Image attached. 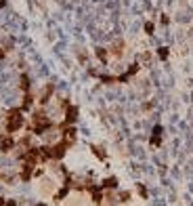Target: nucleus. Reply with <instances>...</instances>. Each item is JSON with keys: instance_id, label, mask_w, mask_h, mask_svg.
Here are the masks:
<instances>
[{"instance_id": "nucleus-1", "label": "nucleus", "mask_w": 193, "mask_h": 206, "mask_svg": "<svg viewBox=\"0 0 193 206\" xmlns=\"http://www.w3.org/2000/svg\"><path fill=\"white\" fill-rule=\"evenodd\" d=\"M21 124H23L21 114H19L17 110H11V112H9V118H7V130H9V133H15L17 129H21Z\"/></svg>"}, {"instance_id": "nucleus-2", "label": "nucleus", "mask_w": 193, "mask_h": 206, "mask_svg": "<svg viewBox=\"0 0 193 206\" xmlns=\"http://www.w3.org/2000/svg\"><path fill=\"white\" fill-rule=\"evenodd\" d=\"M13 145H15V141H13L11 137L0 139V149H2V152H9V149H13Z\"/></svg>"}, {"instance_id": "nucleus-3", "label": "nucleus", "mask_w": 193, "mask_h": 206, "mask_svg": "<svg viewBox=\"0 0 193 206\" xmlns=\"http://www.w3.org/2000/svg\"><path fill=\"white\" fill-rule=\"evenodd\" d=\"M105 185H107V187H115V179H107Z\"/></svg>"}, {"instance_id": "nucleus-4", "label": "nucleus", "mask_w": 193, "mask_h": 206, "mask_svg": "<svg viewBox=\"0 0 193 206\" xmlns=\"http://www.w3.org/2000/svg\"><path fill=\"white\" fill-rule=\"evenodd\" d=\"M166 55H168V51H166V49H159V57H162V59H164Z\"/></svg>"}, {"instance_id": "nucleus-5", "label": "nucleus", "mask_w": 193, "mask_h": 206, "mask_svg": "<svg viewBox=\"0 0 193 206\" xmlns=\"http://www.w3.org/2000/svg\"><path fill=\"white\" fill-rule=\"evenodd\" d=\"M4 206H17V202H7Z\"/></svg>"}, {"instance_id": "nucleus-6", "label": "nucleus", "mask_w": 193, "mask_h": 206, "mask_svg": "<svg viewBox=\"0 0 193 206\" xmlns=\"http://www.w3.org/2000/svg\"><path fill=\"white\" fill-rule=\"evenodd\" d=\"M2 57H4V51H2V49H0V59H2Z\"/></svg>"}, {"instance_id": "nucleus-7", "label": "nucleus", "mask_w": 193, "mask_h": 206, "mask_svg": "<svg viewBox=\"0 0 193 206\" xmlns=\"http://www.w3.org/2000/svg\"><path fill=\"white\" fill-rule=\"evenodd\" d=\"M0 206H4V200H2V198H0Z\"/></svg>"}, {"instance_id": "nucleus-8", "label": "nucleus", "mask_w": 193, "mask_h": 206, "mask_svg": "<svg viewBox=\"0 0 193 206\" xmlns=\"http://www.w3.org/2000/svg\"><path fill=\"white\" fill-rule=\"evenodd\" d=\"M2 4H4V0H0V7H2Z\"/></svg>"}]
</instances>
